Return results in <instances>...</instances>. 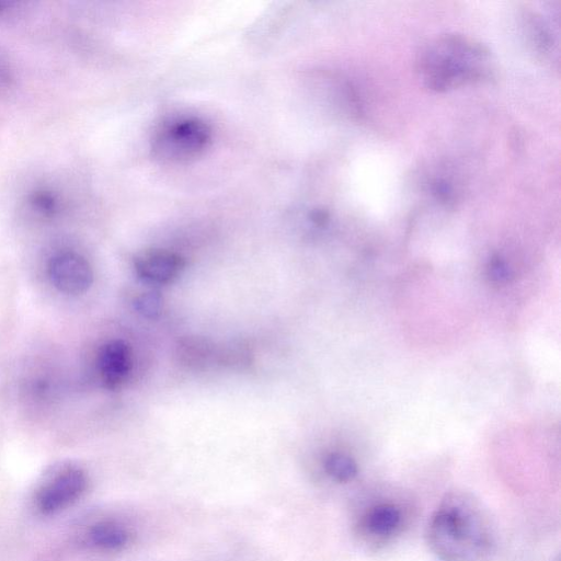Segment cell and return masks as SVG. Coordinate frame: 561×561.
<instances>
[{
  "mask_svg": "<svg viewBox=\"0 0 561 561\" xmlns=\"http://www.w3.org/2000/svg\"><path fill=\"white\" fill-rule=\"evenodd\" d=\"M403 512L392 502L374 504L358 522L359 534L370 541L383 542L396 536L403 526Z\"/></svg>",
  "mask_w": 561,
  "mask_h": 561,
  "instance_id": "cell-6",
  "label": "cell"
},
{
  "mask_svg": "<svg viewBox=\"0 0 561 561\" xmlns=\"http://www.w3.org/2000/svg\"><path fill=\"white\" fill-rule=\"evenodd\" d=\"M185 266L184 259L168 250L147 251L135 260L137 275L149 283L168 284L179 276Z\"/></svg>",
  "mask_w": 561,
  "mask_h": 561,
  "instance_id": "cell-7",
  "label": "cell"
},
{
  "mask_svg": "<svg viewBox=\"0 0 561 561\" xmlns=\"http://www.w3.org/2000/svg\"><path fill=\"white\" fill-rule=\"evenodd\" d=\"M556 561H558V560H556Z\"/></svg>",
  "mask_w": 561,
  "mask_h": 561,
  "instance_id": "cell-18",
  "label": "cell"
},
{
  "mask_svg": "<svg viewBox=\"0 0 561 561\" xmlns=\"http://www.w3.org/2000/svg\"><path fill=\"white\" fill-rule=\"evenodd\" d=\"M417 70L427 88L440 92L490 78L493 61L482 44L463 35L447 34L423 49Z\"/></svg>",
  "mask_w": 561,
  "mask_h": 561,
  "instance_id": "cell-2",
  "label": "cell"
},
{
  "mask_svg": "<svg viewBox=\"0 0 561 561\" xmlns=\"http://www.w3.org/2000/svg\"><path fill=\"white\" fill-rule=\"evenodd\" d=\"M24 2L0 0V18L11 16L23 10Z\"/></svg>",
  "mask_w": 561,
  "mask_h": 561,
  "instance_id": "cell-17",
  "label": "cell"
},
{
  "mask_svg": "<svg viewBox=\"0 0 561 561\" xmlns=\"http://www.w3.org/2000/svg\"><path fill=\"white\" fill-rule=\"evenodd\" d=\"M131 540L128 527L114 518H102L88 526L83 534V541L90 548L116 552L125 549Z\"/></svg>",
  "mask_w": 561,
  "mask_h": 561,
  "instance_id": "cell-9",
  "label": "cell"
},
{
  "mask_svg": "<svg viewBox=\"0 0 561 561\" xmlns=\"http://www.w3.org/2000/svg\"><path fill=\"white\" fill-rule=\"evenodd\" d=\"M432 192L434 196L442 203H451L454 198V191L449 183L445 180H436L432 184Z\"/></svg>",
  "mask_w": 561,
  "mask_h": 561,
  "instance_id": "cell-15",
  "label": "cell"
},
{
  "mask_svg": "<svg viewBox=\"0 0 561 561\" xmlns=\"http://www.w3.org/2000/svg\"><path fill=\"white\" fill-rule=\"evenodd\" d=\"M27 204L33 213L42 218H53L62 208L60 196L50 188H37L27 197Z\"/></svg>",
  "mask_w": 561,
  "mask_h": 561,
  "instance_id": "cell-11",
  "label": "cell"
},
{
  "mask_svg": "<svg viewBox=\"0 0 561 561\" xmlns=\"http://www.w3.org/2000/svg\"><path fill=\"white\" fill-rule=\"evenodd\" d=\"M85 470L73 462H60L48 469L35 486L34 506L43 515L62 512L75 504L87 491Z\"/></svg>",
  "mask_w": 561,
  "mask_h": 561,
  "instance_id": "cell-4",
  "label": "cell"
},
{
  "mask_svg": "<svg viewBox=\"0 0 561 561\" xmlns=\"http://www.w3.org/2000/svg\"><path fill=\"white\" fill-rule=\"evenodd\" d=\"M47 274L53 286L66 295L84 294L93 283V270L89 261L73 251L53 255L47 265Z\"/></svg>",
  "mask_w": 561,
  "mask_h": 561,
  "instance_id": "cell-5",
  "label": "cell"
},
{
  "mask_svg": "<svg viewBox=\"0 0 561 561\" xmlns=\"http://www.w3.org/2000/svg\"><path fill=\"white\" fill-rule=\"evenodd\" d=\"M134 305L141 316L154 319L161 313L162 297L154 290L145 291L136 297Z\"/></svg>",
  "mask_w": 561,
  "mask_h": 561,
  "instance_id": "cell-12",
  "label": "cell"
},
{
  "mask_svg": "<svg viewBox=\"0 0 561 561\" xmlns=\"http://www.w3.org/2000/svg\"><path fill=\"white\" fill-rule=\"evenodd\" d=\"M181 356L190 365H201L208 359V345L205 341L186 340L180 346Z\"/></svg>",
  "mask_w": 561,
  "mask_h": 561,
  "instance_id": "cell-13",
  "label": "cell"
},
{
  "mask_svg": "<svg viewBox=\"0 0 561 561\" xmlns=\"http://www.w3.org/2000/svg\"><path fill=\"white\" fill-rule=\"evenodd\" d=\"M211 140L209 125L197 117H182L164 124L153 136V156L164 163H181L202 154Z\"/></svg>",
  "mask_w": 561,
  "mask_h": 561,
  "instance_id": "cell-3",
  "label": "cell"
},
{
  "mask_svg": "<svg viewBox=\"0 0 561 561\" xmlns=\"http://www.w3.org/2000/svg\"><path fill=\"white\" fill-rule=\"evenodd\" d=\"M96 363L103 385L115 389L125 381L131 369L130 348L122 340L108 341L100 348Z\"/></svg>",
  "mask_w": 561,
  "mask_h": 561,
  "instance_id": "cell-8",
  "label": "cell"
},
{
  "mask_svg": "<svg viewBox=\"0 0 561 561\" xmlns=\"http://www.w3.org/2000/svg\"><path fill=\"white\" fill-rule=\"evenodd\" d=\"M488 276L496 284H505L512 279L513 272L501 256L495 255L488 264Z\"/></svg>",
  "mask_w": 561,
  "mask_h": 561,
  "instance_id": "cell-14",
  "label": "cell"
},
{
  "mask_svg": "<svg viewBox=\"0 0 561 561\" xmlns=\"http://www.w3.org/2000/svg\"><path fill=\"white\" fill-rule=\"evenodd\" d=\"M14 84L12 71L0 59V94L8 92Z\"/></svg>",
  "mask_w": 561,
  "mask_h": 561,
  "instance_id": "cell-16",
  "label": "cell"
},
{
  "mask_svg": "<svg viewBox=\"0 0 561 561\" xmlns=\"http://www.w3.org/2000/svg\"><path fill=\"white\" fill-rule=\"evenodd\" d=\"M325 473L335 482L347 483L358 474L357 462L351 456L334 451L330 453L323 461Z\"/></svg>",
  "mask_w": 561,
  "mask_h": 561,
  "instance_id": "cell-10",
  "label": "cell"
},
{
  "mask_svg": "<svg viewBox=\"0 0 561 561\" xmlns=\"http://www.w3.org/2000/svg\"><path fill=\"white\" fill-rule=\"evenodd\" d=\"M425 539L439 561H488L496 530L488 508L471 492H447L431 514Z\"/></svg>",
  "mask_w": 561,
  "mask_h": 561,
  "instance_id": "cell-1",
  "label": "cell"
}]
</instances>
